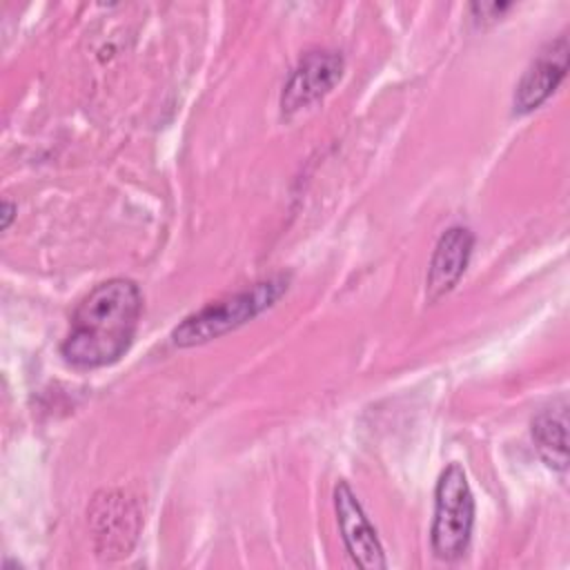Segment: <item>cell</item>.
I'll return each instance as SVG.
<instances>
[{
	"mask_svg": "<svg viewBox=\"0 0 570 570\" xmlns=\"http://www.w3.org/2000/svg\"><path fill=\"white\" fill-rule=\"evenodd\" d=\"M140 314L142 294L131 278L102 281L78 303L60 354L82 370L111 365L129 350Z\"/></svg>",
	"mask_w": 570,
	"mask_h": 570,
	"instance_id": "obj_1",
	"label": "cell"
},
{
	"mask_svg": "<svg viewBox=\"0 0 570 570\" xmlns=\"http://www.w3.org/2000/svg\"><path fill=\"white\" fill-rule=\"evenodd\" d=\"M287 285H289V276L276 274L254 283L247 289H240L220 301L207 303L198 312L185 316L174 327L171 332L174 345L178 347L200 345L245 325L247 321H252L254 316L272 307L287 292Z\"/></svg>",
	"mask_w": 570,
	"mask_h": 570,
	"instance_id": "obj_2",
	"label": "cell"
},
{
	"mask_svg": "<svg viewBox=\"0 0 570 570\" xmlns=\"http://www.w3.org/2000/svg\"><path fill=\"white\" fill-rule=\"evenodd\" d=\"M474 525V497L459 463H450L434 488V517L430 528L432 552L441 561L465 554Z\"/></svg>",
	"mask_w": 570,
	"mask_h": 570,
	"instance_id": "obj_3",
	"label": "cell"
},
{
	"mask_svg": "<svg viewBox=\"0 0 570 570\" xmlns=\"http://www.w3.org/2000/svg\"><path fill=\"white\" fill-rule=\"evenodd\" d=\"M89 523L98 557L118 559L129 554L136 543L140 510L136 501L120 490L100 492L89 508Z\"/></svg>",
	"mask_w": 570,
	"mask_h": 570,
	"instance_id": "obj_4",
	"label": "cell"
},
{
	"mask_svg": "<svg viewBox=\"0 0 570 570\" xmlns=\"http://www.w3.org/2000/svg\"><path fill=\"white\" fill-rule=\"evenodd\" d=\"M343 69L345 60L334 49H314L303 53L281 94L283 116H292L327 96L341 80Z\"/></svg>",
	"mask_w": 570,
	"mask_h": 570,
	"instance_id": "obj_5",
	"label": "cell"
},
{
	"mask_svg": "<svg viewBox=\"0 0 570 570\" xmlns=\"http://www.w3.org/2000/svg\"><path fill=\"white\" fill-rule=\"evenodd\" d=\"M334 510H336L341 539L352 561L365 570H383L387 566L383 546L376 537L374 525L363 512L356 494L345 481H338L334 488Z\"/></svg>",
	"mask_w": 570,
	"mask_h": 570,
	"instance_id": "obj_6",
	"label": "cell"
},
{
	"mask_svg": "<svg viewBox=\"0 0 570 570\" xmlns=\"http://www.w3.org/2000/svg\"><path fill=\"white\" fill-rule=\"evenodd\" d=\"M568 58H570V45H568L566 33L550 40L537 53V58L523 71V76L514 89V100H512L514 114H519V116L528 114V111L541 107L554 94L559 82L566 78Z\"/></svg>",
	"mask_w": 570,
	"mask_h": 570,
	"instance_id": "obj_7",
	"label": "cell"
},
{
	"mask_svg": "<svg viewBox=\"0 0 570 570\" xmlns=\"http://www.w3.org/2000/svg\"><path fill=\"white\" fill-rule=\"evenodd\" d=\"M472 247L474 234L463 225H452L439 236L425 278V294L430 303L445 296L459 283L472 256Z\"/></svg>",
	"mask_w": 570,
	"mask_h": 570,
	"instance_id": "obj_8",
	"label": "cell"
},
{
	"mask_svg": "<svg viewBox=\"0 0 570 570\" xmlns=\"http://www.w3.org/2000/svg\"><path fill=\"white\" fill-rule=\"evenodd\" d=\"M532 439L541 454V459L559 470L566 472L568 468V403L561 399L550 407L541 410L532 421Z\"/></svg>",
	"mask_w": 570,
	"mask_h": 570,
	"instance_id": "obj_9",
	"label": "cell"
},
{
	"mask_svg": "<svg viewBox=\"0 0 570 570\" xmlns=\"http://www.w3.org/2000/svg\"><path fill=\"white\" fill-rule=\"evenodd\" d=\"M476 20H497L505 9H510V2H472L470 4Z\"/></svg>",
	"mask_w": 570,
	"mask_h": 570,
	"instance_id": "obj_10",
	"label": "cell"
},
{
	"mask_svg": "<svg viewBox=\"0 0 570 570\" xmlns=\"http://www.w3.org/2000/svg\"><path fill=\"white\" fill-rule=\"evenodd\" d=\"M16 212H18V207H16L13 203H9V200H4V203H2V229H7V227L11 225V220H13Z\"/></svg>",
	"mask_w": 570,
	"mask_h": 570,
	"instance_id": "obj_11",
	"label": "cell"
}]
</instances>
